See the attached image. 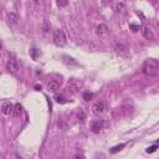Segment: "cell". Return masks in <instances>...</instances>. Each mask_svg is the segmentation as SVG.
I'll return each mask as SVG.
<instances>
[{"label":"cell","instance_id":"6da1fadb","mask_svg":"<svg viewBox=\"0 0 159 159\" xmlns=\"http://www.w3.org/2000/svg\"><path fill=\"white\" fill-rule=\"evenodd\" d=\"M158 71H159V62L154 58H147L142 65V72L148 77L155 76Z\"/></svg>","mask_w":159,"mask_h":159},{"label":"cell","instance_id":"7a4b0ae2","mask_svg":"<svg viewBox=\"0 0 159 159\" xmlns=\"http://www.w3.org/2000/svg\"><path fill=\"white\" fill-rule=\"evenodd\" d=\"M52 41L56 46L58 47H63L66 43H67V39H66V35L63 32V30L61 29H56L53 31V35H52Z\"/></svg>","mask_w":159,"mask_h":159},{"label":"cell","instance_id":"3957f363","mask_svg":"<svg viewBox=\"0 0 159 159\" xmlns=\"http://www.w3.org/2000/svg\"><path fill=\"white\" fill-rule=\"evenodd\" d=\"M6 70L9 71L10 75L17 76V72H19V63H17V60H16L14 56L9 57V60H7V62H6Z\"/></svg>","mask_w":159,"mask_h":159},{"label":"cell","instance_id":"277c9868","mask_svg":"<svg viewBox=\"0 0 159 159\" xmlns=\"http://www.w3.org/2000/svg\"><path fill=\"white\" fill-rule=\"evenodd\" d=\"M96 32H97V35H98L101 39H106V37H108V35H109V30H108V27H107L106 24H99V25L97 26Z\"/></svg>","mask_w":159,"mask_h":159},{"label":"cell","instance_id":"5b68a950","mask_svg":"<svg viewBox=\"0 0 159 159\" xmlns=\"http://www.w3.org/2000/svg\"><path fill=\"white\" fill-rule=\"evenodd\" d=\"M81 86H82L81 81H78V80H76V78H72V80L68 81V89H70L72 93H77V92L80 91Z\"/></svg>","mask_w":159,"mask_h":159},{"label":"cell","instance_id":"8992f818","mask_svg":"<svg viewBox=\"0 0 159 159\" xmlns=\"http://www.w3.org/2000/svg\"><path fill=\"white\" fill-rule=\"evenodd\" d=\"M92 111L94 114H102L104 111H106V104L103 101H97L93 103L92 106Z\"/></svg>","mask_w":159,"mask_h":159},{"label":"cell","instance_id":"52a82bcc","mask_svg":"<svg viewBox=\"0 0 159 159\" xmlns=\"http://www.w3.org/2000/svg\"><path fill=\"white\" fill-rule=\"evenodd\" d=\"M104 127V120L103 119H94L92 123H91V129L93 133H98L101 129H103Z\"/></svg>","mask_w":159,"mask_h":159},{"label":"cell","instance_id":"ba28073f","mask_svg":"<svg viewBox=\"0 0 159 159\" xmlns=\"http://www.w3.org/2000/svg\"><path fill=\"white\" fill-rule=\"evenodd\" d=\"M12 111H14V106H12V103L10 101H4L1 103V112H2V114L7 116V114L12 113Z\"/></svg>","mask_w":159,"mask_h":159},{"label":"cell","instance_id":"9c48e42d","mask_svg":"<svg viewBox=\"0 0 159 159\" xmlns=\"http://www.w3.org/2000/svg\"><path fill=\"white\" fill-rule=\"evenodd\" d=\"M140 32H142V35H143V37L144 39H147V40H149V41H152L153 39H154V35H153V32H152V30L148 27V26H140Z\"/></svg>","mask_w":159,"mask_h":159},{"label":"cell","instance_id":"30bf717a","mask_svg":"<svg viewBox=\"0 0 159 159\" xmlns=\"http://www.w3.org/2000/svg\"><path fill=\"white\" fill-rule=\"evenodd\" d=\"M114 48L119 55H127V46L122 41H116L114 42Z\"/></svg>","mask_w":159,"mask_h":159},{"label":"cell","instance_id":"8fae6325","mask_svg":"<svg viewBox=\"0 0 159 159\" xmlns=\"http://www.w3.org/2000/svg\"><path fill=\"white\" fill-rule=\"evenodd\" d=\"M60 86H61V80H51L47 84V88L51 92H56L60 88Z\"/></svg>","mask_w":159,"mask_h":159},{"label":"cell","instance_id":"7c38bea8","mask_svg":"<svg viewBox=\"0 0 159 159\" xmlns=\"http://www.w3.org/2000/svg\"><path fill=\"white\" fill-rule=\"evenodd\" d=\"M62 62H63L65 65H67V66H77V65H78L75 58H72V57H70V56H67V55H63V56H62Z\"/></svg>","mask_w":159,"mask_h":159},{"label":"cell","instance_id":"4fadbf2b","mask_svg":"<svg viewBox=\"0 0 159 159\" xmlns=\"http://www.w3.org/2000/svg\"><path fill=\"white\" fill-rule=\"evenodd\" d=\"M21 109H22V107H21V104H20V103L14 104V111H12L14 116H15V117H19V116L21 114Z\"/></svg>","mask_w":159,"mask_h":159},{"label":"cell","instance_id":"5bb4252c","mask_svg":"<svg viewBox=\"0 0 159 159\" xmlns=\"http://www.w3.org/2000/svg\"><path fill=\"white\" fill-rule=\"evenodd\" d=\"M124 147H125V144H124V143H122V144H118V145H116V147H112L109 152H111L112 154H116V153H118L119 150H122Z\"/></svg>","mask_w":159,"mask_h":159},{"label":"cell","instance_id":"9a60e30c","mask_svg":"<svg viewBox=\"0 0 159 159\" xmlns=\"http://www.w3.org/2000/svg\"><path fill=\"white\" fill-rule=\"evenodd\" d=\"M116 10H118V11H120V12H123V14H124L127 9H125V5H124L123 2H118V4L116 5Z\"/></svg>","mask_w":159,"mask_h":159},{"label":"cell","instance_id":"2e32d148","mask_svg":"<svg viewBox=\"0 0 159 159\" xmlns=\"http://www.w3.org/2000/svg\"><path fill=\"white\" fill-rule=\"evenodd\" d=\"M158 148H159V145H158V144L150 145V147H148V148H147V153H148V154H150V153H154V152H155Z\"/></svg>","mask_w":159,"mask_h":159},{"label":"cell","instance_id":"e0dca14e","mask_svg":"<svg viewBox=\"0 0 159 159\" xmlns=\"http://www.w3.org/2000/svg\"><path fill=\"white\" fill-rule=\"evenodd\" d=\"M55 101L57 102V103H65L66 101H65V98L62 97V96H58V94H56L55 96Z\"/></svg>","mask_w":159,"mask_h":159},{"label":"cell","instance_id":"ac0fdd59","mask_svg":"<svg viewBox=\"0 0 159 159\" xmlns=\"http://www.w3.org/2000/svg\"><path fill=\"white\" fill-rule=\"evenodd\" d=\"M92 96H93L92 93H88V92H84V93H83V99H84V101H89V99L92 98Z\"/></svg>","mask_w":159,"mask_h":159},{"label":"cell","instance_id":"d6986e66","mask_svg":"<svg viewBox=\"0 0 159 159\" xmlns=\"http://www.w3.org/2000/svg\"><path fill=\"white\" fill-rule=\"evenodd\" d=\"M37 55H39L37 50H36V48H32V50H31V57H32L34 60H36V58H37Z\"/></svg>","mask_w":159,"mask_h":159},{"label":"cell","instance_id":"ffe728a7","mask_svg":"<svg viewBox=\"0 0 159 159\" xmlns=\"http://www.w3.org/2000/svg\"><path fill=\"white\" fill-rule=\"evenodd\" d=\"M129 26H130V29H132L134 32H137L138 30H140V26H139V25H134V24H130Z\"/></svg>","mask_w":159,"mask_h":159},{"label":"cell","instance_id":"44dd1931","mask_svg":"<svg viewBox=\"0 0 159 159\" xmlns=\"http://www.w3.org/2000/svg\"><path fill=\"white\" fill-rule=\"evenodd\" d=\"M78 118H80V120H81V122H84L86 116H84V113H83L82 111H80V113H78Z\"/></svg>","mask_w":159,"mask_h":159},{"label":"cell","instance_id":"7402d4cb","mask_svg":"<svg viewBox=\"0 0 159 159\" xmlns=\"http://www.w3.org/2000/svg\"><path fill=\"white\" fill-rule=\"evenodd\" d=\"M71 159H84V157L83 155H80V154H75V155L71 157Z\"/></svg>","mask_w":159,"mask_h":159},{"label":"cell","instance_id":"603a6c76","mask_svg":"<svg viewBox=\"0 0 159 159\" xmlns=\"http://www.w3.org/2000/svg\"><path fill=\"white\" fill-rule=\"evenodd\" d=\"M57 5L58 6H65V5H67V1H57Z\"/></svg>","mask_w":159,"mask_h":159},{"label":"cell","instance_id":"cb8c5ba5","mask_svg":"<svg viewBox=\"0 0 159 159\" xmlns=\"http://www.w3.org/2000/svg\"><path fill=\"white\" fill-rule=\"evenodd\" d=\"M9 19H11L12 21H15V20H16V15H14V14H10V15H9Z\"/></svg>","mask_w":159,"mask_h":159},{"label":"cell","instance_id":"d4e9b609","mask_svg":"<svg viewBox=\"0 0 159 159\" xmlns=\"http://www.w3.org/2000/svg\"><path fill=\"white\" fill-rule=\"evenodd\" d=\"M157 144H158V145H159V139H158V142H157Z\"/></svg>","mask_w":159,"mask_h":159}]
</instances>
